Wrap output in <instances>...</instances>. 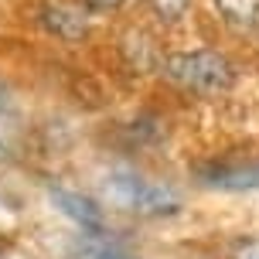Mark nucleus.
I'll return each instance as SVG.
<instances>
[{
	"mask_svg": "<svg viewBox=\"0 0 259 259\" xmlns=\"http://www.w3.org/2000/svg\"><path fill=\"white\" fill-rule=\"evenodd\" d=\"M78 252H82V259H140V256H133L130 249H123L119 242L106 239V232H96V235L82 232Z\"/></svg>",
	"mask_w": 259,
	"mask_h": 259,
	"instance_id": "obj_5",
	"label": "nucleus"
},
{
	"mask_svg": "<svg viewBox=\"0 0 259 259\" xmlns=\"http://www.w3.org/2000/svg\"><path fill=\"white\" fill-rule=\"evenodd\" d=\"M48 24H52V31H58L62 38H78L82 31H85V21L78 17L75 11H68V7H55V11H48Z\"/></svg>",
	"mask_w": 259,
	"mask_h": 259,
	"instance_id": "obj_7",
	"label": "nucleus"
},
{
	"mask_svg": "<svg viewBox=\"0 0 259 259\" xmlns=\"http://www.w3.org/2000/svg\"><path fill=\"white\" fill-rule=\"evenodd\" d=\"M188 4H191V0H150V11H154L160 21H178V17H184Z\"/></svg>",
	"mask_w": 259,
	"mask_h": 259,
	"instance_id": "obj_9",
	"label": "nucleus"
},
{
	"mask_svg": "<svg viewBox=\"0 0 259 259\" xmlns=\"http://www.w3.org/2000/svg\"><path fill=\"white\" fill-rule=\"evenodd\" d=\"M106 198L123 211H137V215H170L181 208V198L174 188L160 181H150L133 170H116L106 178Z\"/></svg>",
	"mask_w": 259,
	"mask_h": 259,
	"instance_id": "obj_1",
	"label": "nucleus"
},
{
	"mask_svg": "<svg viewBox=\"0 0 259 259\" xmlns=\"http://www.w3.org/2000/svg\"><path fill=\"white\" fill-rule=\"evenodd\" d=\"M52 201H55V208H58L62 215H68V219L75 222L85 235H96V232H103V229H106L103 208L96 205L92 198H85V194L68 191V188H52Z\"/></svg>",
	"mask_w": 259,
	"mask_h": 259,
	"instance_id": "obj_3",
	"label": "nucleus"
},
{
	"mask_svg": "<svg viewBox=\"0 0 259 259\" xmlns=\"http://www.w3.org/2000/svg\"><path fill=\"white\" fill-rule=\"evenodd\" d=\"M11 137H14V103H11V96L0 89V157L7 154Z\"/></svg>",
	"mask_w": 259,
	"mask_h": 259,
	"instance_id": "obj_8",
	"label": "nucleus"
},
{
	"mask_svg": "<svg viewBox=\"0 0 259 259\" xmlns=\"http://www.w3.org/2000/svg\"><path fill=\"white\" fill-rule=\"evenodd\" d=\"M123 0H85V7L89 11H113V7H119Z\"/></svg>",
	"mask_w": 259,
	"mask_h": 259,
	"instance_id": "obj_10",
	"label": "nucleus"
},
{
	"mask_svg": "<svg viewBox=\"0 0 259 259\" xmlns=\"http://www.w3.org/2000/svg\"><path fill=\"white\" fill-rule=\"evenodd\" d=\"M167 78L178 82L188 92H201V96H215V92L232 89L235 68L232 62L219 52H181L167 58Z\"/></svg>",
	"mask_w": 259,
	"mask_h": 259,
	"instance_id": "obj_2",
	"label": "nucleus"
},
{
	"mask_svg": "<svg viewBox=\"0 0 259 259\" xmlns=\"http://www.w3.org/2000/svg\"><path fill=\"white\" fill-rule=\"evenodd\" d=\"M208 184H215V188H229V191L259 188V164H249V167H219V170L208 174Z\"/></svg>",
	"mask_w": 259,
	"mask_h": 259,
	"instance_id": "obj_4",
	"label": "nucleus"
},
{
	"mask_svg": "<svg viewBox=\"0 0 259 259\" xmlns=\"http://www.w3.org/2000/svg\"><path fill=\"white\" fill-rule=\"evenodd\" d=\"M215 7L229 24H239V27L259 24V0H215Z\"/></svg>",
	"mask_w": 259,
	"mask_h": 259,
	"instance_id": "obj_6",
	"label": "nucleus"
}]
</instances>
